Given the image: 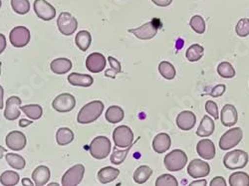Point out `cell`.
<instances>
[{
  "label": "cell",
  "instance_id": "1",
  "mask_svg": "<svg viewBox=\"0 0 249 186\" xmlns=\"http://www.w3.org/2000/svg\"><path fill=\"white\" fill-rule=\"evenodd\" d=\"M104 111V104L101 101H93L83 107L77 117V120L82 125H87L97 120Z\"/></svg>",
  "mask_w": 249,
  "mask_h": 186
},
{
  "label": "cell",
  "instance_id": "2",
  "mask_svg": "<svg viewBox=\"0 0 249 186\" xmlns=\"http://www.w3.org/2000/svg\"><path fill=\"white\" fill-rule=\"evenodd\" d=\"M249 160V155L241 150H234L227 152L223 157V164L227 169H244Z\"/></svg>",
  "mask_w": 249,
  "mask_h": 186
},
{
  "label": "cell",
  "instance_id": "3",
  "mask_svg": "<svg viewBox=\"0 0 249 186\" xmlns=\"http://www.w3.org/2000/svg\"><path fill=\"white\" fill-rule=\"evenodd\" d=\"M164 167L170 171H179L188 163V155L181 150H175L165 155L163 159Z\"/></svg>",
  "mask_w": 249,
  "mask_h": 186
},
{
  "label": "cell",
  "instance_id": "4",
  "mask_svg": "<svg viewBox=\"0 0 249 186\" xmlns=\"http://www.w3.org/2000/svg\"><path fill=\"white\" fill-rule=\"evenodd\" d=\"M111 152V141L106 136H97L90 143V153L96 159H105Z\"/></svg>",
  "mask_w": 249,
  "mask_h": 186
},
{
  "label": "cell",
  "instance_id": "5",
  "mask_svg": "<svg viewBox=\"0 0 249 186\" xmlns=\"http://www.w3.org/2000/svg\"><path fill=\"white\" fill-rule=\"evenodd\" d=\"M113 139L117 148H128L134 144V133L128 126H120L114 130Z\"/></svg>",
  "mask_w": 249,
  "mask_h": 186
},
{
  "label": "cell",
  "instance_id": "6",
  "mask_svg": "<svg viewBox=\"0 0 249 186\" xmlns=\"http://www.w3.org/2000/svg\"><path fill=\"white\" fill-rule=\"evenodd\" d=\"M243 132L240 128H233L223 134L219 139V148L222 151H228L236 146L242 140Z\"/></svg>",
  "mask_w": 249,
  "mask_h": 186
},
{
  "label": "cell",
  "instance_id": "7",
  "mask_svg": "<svg viewBox=\"0 0 249 186\" xmlns=\"http://www.w3.org/2000/svg\"><path fill=\"white\" fill-rule=\"evenodd\" d=\"M57 26L61 34H63L65 36H70L74 34V32L77 30L78 21L74 16H72L71 13L62 12L58 17Z\"/></svg>",
  "mask_w": 249,
  "mask_h": 186
},
{
  "label": "cell",
  "instance_id": "8",
  "mask_svg": "<svg viewBox=\"0 0 249 186\" xmlns=\"http://www.w3.org/2000/svg\"><path fill=\"white\" fill-rule=\"evenodd\" d=\"M85 174V167L83 164H76L69 169L62 177V185L76 186L79 185Z\"/></svg>",
  "mask_w": 249,
  "mask_h": 186
},
{
  "label": "cell",
  "instance_id": "9",
  "mask_svg": "<svg viewBox=\"0 0 249 186\" xmlns=\"http://www.w3.org/2000/svg\"><path fill=\"white\" fill-rule=\"evenodd\" d=\"M9 40L12 46L23 48L28 45L30 41V31L24 26L14 27L9 34Z\"/></svg>",
  "mask_w": 249,
  "mask_h": 186
},
{
  "label": "cell",
  "instance_id": "10",
  "mask_svg": "<svg viewBox=\"0 0 249 186\" xmlns=\"http://www.w3.org/2000/svg\"><path fill=\"white\" fill-rule=\"evenodd\" d=\"M76 106V99L74 98L73 95L64 93L57 96L53 102H52V107L55 111L58 113H69L71 112Z\"/></svg>",
  "mask_w": 249,
  "mask_h": 186
},
{
  "label": "cell",
  "instance_id": "11",
  "mask_svg": "<svg viewBox=\"0 0 249 186\" xmlns=\"http://www.w3.org/2000/svg\"><path fill=\"white\" fill-rule=\"evenodd\" d=\"M33 8L38 18L44 21H50L56 16V9L46 0H35Z\"/></svg>",
  "mask_w": 249,
  "mask_h": 186
},
{
  "label": "cell",
  "instance_id": "12",
  "mask_svg": "<svg viewBox=\"0 0 249 186\" xmlns=\"http://www.w3.org/2000/svg\"><path fill=\"white\" fill-rule=\"evenodd\" d=\"M188 173L190 176L196 179L206 177L211 173V167L206 161H202L201 159H194L189 164Z\"/></svg>",
  "mask_w": 249,
  "mask_h": 186
},
{
  "label": "cell",
  "instance_id": "13",
  "mask_svg": "<svg viewBox=\"0 0 249 186\" xmlns=\"http://www.w3.org/2000/svg\"><path fill=\"white\" fill-rule=\"evenodd\" d=\"M129 33L134 34L135 37L141 40H150L153 39L158 34V26L155 22L150 21L142 24L138 28H133L128 30Z\"/></svg>",
  "mask_w": 249,
  "mask_h": 186
},
{
  "label": "cell",
  "instance_id": "14",
  "mask_svg": "<svg viewBox=\"0 0 249 186\" xmlns=\"http://www.w3.org/2000/svg\"><path fill=\"white\" fill-rule=\"evenodd\" d=\"M5 142H6V146L11 151L19 152V151H22L26 147L27 139L23 133L13 131L7 135Z\"/></svg>",
  "mask_w": 249,
  "mask_h": 186
},
{
  "label": "cell",
  "instance_id": "15",
  "mask_svg": "<svg viewBox=\"0 0 249 186\" xmlns=\"http://www.w3.org/2000/svg\"><path fill=\"white\" fill-rule=\"evenodd\" d=\"M106 58L101 53H92L87 57L86 67L87 69L94 74L102 72L106 68Z\"/></svg>",
  "mask_w": 249,
  "mask_h": 186
},
{
  "label": "cell",
  "instance_id": "16",
  "mask_svg": "<svg viewBox=\"0 0 249 186\" xmlns=\"http://www.w3.org/2000/svg\"><path fill=\"white\" fill-rule=\"evenodd\" d=\"M21 99L16 96H12L7 100L4 110V117L6 119L15 120L20 117L19 108L21 106Z\"/></svg>",
  "mask_w": 249,
  "mask_h": 186
},
{
  "label": "cell",
  "instance_id": "17",
  "mask_svg": "<svg viewBox=\"0 0 249 186\" xmlns=\"http://www.w3.org/2000/svg\"><path fill=\"white\" fill-rule=\"evenodd\" d=\"M220 119H221V123L224 127H227V128L233 127L238 119V114H237L236 108L233 105H230V104L225 105L221 110Z\"/></svg>",
  "mask_w": 249,
  "mask_h": 186
},
{
  "label": "cell",
  "instance_id": "18",
  "mask_svg": "<svg viewBox=\"0 0 249 186\" xmlns=\"http://www.w3.org/2000/svg\"><path fill=\"white\" fill-rule=\"evenodd\" d=\"M196 122V115L191 111H183L177 117V126L181 131H191Z\"/></svg>",
  "mask_w": 249,
  "mask_h": 186
},
{
  "label": "cell",
  "instance_id": "19",
  "mask_svg": "<svg viewBox=\"0 0 249 186\" xmlns=\"http://www.w3.org/2000/svg\"><path fill=\"white\" fill-rule=\"evenodd\" d=\"M196 152L201 158L205 160H211L215 156V146L211 139L204 138L198 141Z\"/></svg>",
  "mask_w": 249,
  "mask_h": 186
},
{
  "label": "cell",
  "instance_id": "20",
  "mask_svg": "<svg viewBox=\"0 0 249 186\" xmlns=\"http://www.w3.org/2000/svg\"><path fill=\"white\" fill-rule=\"evenodd\" d=\"M171 147H172V139L168 134L161 133L157 135L154 137L153 149L157 153H160V154L164 153L165 152H168L170 150Z\"/></svg>",
  "mask_w": 249,
  "mask_h": 186
},
{
  "label": "cell",
  "instance_id": "21",
  "mask_svg": "<svg viewBox=\"0 0 249 186\" xmlns=\"http://www.w3.org/2000/svg\"><path fill=\"white\" fill-rule=\"evenodd\" d=\"M50 69L57 75L66 74L72 69V62L67 58H57L51 62Z\"/></svg>",
  "mask_w": 249,
  "mask_h": 186
},
{
  "label": "cell",
  "instance_id": "22",
  "mask_svg": "<svg viewBox=\"0 0 249 186\" xmlns=\"http://www.w3.org/2000/svg\"><path fill=\"white\" fill-rule=\"evenodd\" d=\"M68 82L72 86L77 87H84L88 88L93 85L94 79L90 75L85 74H79V73H72L68 76Z\"/></svg>",
  "mask_w": 249,
  "mask_h": 186
},
{
  "label": "cell",
  "instance_id": "23",
  "mask_svg": "<svg viewBox=\"0 0 249 186\" xmlns=\"http://www.w3.org/2000/svg\"><path fill=\"white\" fill-rule=\"evenodd\" d=\"M50 177V169L47 167H45V165H39V167L36 168V169H34V171L32 172V180L37 186L47 184Z\"/></svg>",
  "mask_w": 249,
  "mask_h": 186
},
{
  "label": "cell",
  "instance_id": "24",
  "mask_svg": "<svg viewBox=\"0 0 249 186\" xmlns=\"http://www.w3.org/2000/svg\"><path fill=\"white\" fill-rule=\"evenodd\" d=\"M215 130V123L213 118L209 116H204L199 123V127L196 130V135L200 137H207L213 134Z\"/></svg>",
  "mask_w": 249,
  "mask_h": 186
},
{
  "label": "cell",
  "instance_id": "25",
  "mask_svg": "<svg viewBox=\"0 0 249 186\" xmlns=\"http://www.w3.org/2000/svg\"><path fill=\"white\" fill-rule=\"evenodd\" d=\"M120 174V170L112 167L103 168L98 172V179L102 184H108L114 181Z\"/></svg>",
  "mask_w": 249,
  "mask_h": 186
},
{
  "label": "cell",
  "instance_id": "26",
  "mask_svg": "<svg viewBox=\"0 0 249 186\" xmlns=\"http://www.w3.org/2000/svg\"><path fill=\"white\" fill-rule=\"evenodd\" d=\"M74 133L68 128H61L56 133V141L58 146H68L74 140Z\"/></svg>",
  "mask_w": 249,
  "mask_h": 186
},
{
  "label": "cell",
  "instance_id": "27",
  "mask_svg": "<svg viewBox=\"0 0 249 186\" xmlns=\"http://www.w3.org/2000/svg\"><path fill=\"white\" fill-rule=\"evenodd\" d=\"M75 42H76L77 47L81 51H83V52L87 51L92 43V36H91L90 32L86 31V30H82V31L78 32V34L76 35V38H75Z\"/></svg>",
  "mask_w": 249,
  "mask_h": 186
},
{
  "label": "cell",
  "instance_id": "28",
  "mask_svg": "<svg viewBox=\"0 0 249 186\" xmlns=\"http://www.w3.org/2000/svg\"><path fill=\"white\" fill-rule=\"evenodd\" d=\"M124 110L119 106H111L105 114V118L110 123H118L124 119Z\"/></svg>",
  "mask_w": 249,
  "mask_h": 186
},
{
  "label": "cell",
  "instance_id": "29",
  "mask_svg": "<svg viewBox=\"0 0 249 186\" xmlns=\"http://www.w3.org/2000/svg\"><path fill=\"white\" fill-rule=\"evenodd\" d=\"M153 174V169L149 168L148 165H141L140 168L134 173V180L138 184L146 183L151 175Z\"/></svg>",
  "mask_w": 249,
  "mask_h": 186
},
{
  "label": "cell",
  "instance_id": "30",
  "mask_svg": "<svg viewBox=\"0 0 249 186\" xmlns=\"http://www.w3.org/2000/svg\"><path fill=\"white\" fill-rule=\"evenodd\" d=\"M5 158L7 163L14 169L21 170L25 168L26 165L25 159L21 155L16 154V153H7L5 155Z\"/></svg>",
  "mask_w": 249,
  "mask_h": 186
},
{
  "label": "cell",
  "instance_id": "31",
  "mask_svg": "<svg viewBox=\"0 0 249 186\" xmlns=\"http://www.w3.org/2000/svg\"><path fill=\"white\" fill-rule=\"evenodd\" d=\"M159 72L160 74L167 80H173L176 77V68L174 65L168 61H162L159 65Z\"/></svg>",
  "mask_w": 249,
  "mask_h": 186
},
{
  "label": "cell",
  "instance_id": "32",
  "mask_svg": "<svg viewBox=\"0 0 249 186\" xmlns=\"http://www.w3.org/2000/svg\"><path fill=\"white\" fill-rule=\"evenodd\" d=\"M20 109L23 113L33 120L39 119L43 115V109L39 105H27V106H20Z\"/></svg>",
  "mask_w": 249,
  "mask_h": 186
},
{
  "label": "cell",
  "instance_id": "33",
  "mask_svg": "<svg viewBox=\"0 0 249 186\" xmlns=\"http://www.w3.org/2000/svg\"><path fill=\"white\" fill-rule=\"evenodd\" d=\"M203 53H204V48L201 45L194 44L186 50L185 57L190 62H196L202 58Z\"/></svg>",
  "mask_w": 249,
  "mask_h": 186
},
{
  "label": "cell",
  "instance_id": "34",
  "mask_svg": "<svg viewBox=\"0 0 249 186\" xmlns=\"http://www.w3.org/2000/svg\"><path fill=\"white\" fill-rule=\"evenodd\" d=\"M230 184L231 186H248L249 175L246 172L242 171L233 172L230 177Z\"/></svg>",
  "mask_w": 249,
  "mask_h": 186
},
{
  "label": "cell",
  "instance_id": "35",
  "mask_svg": "<svg viewBox=\"0 0 249 186\" xmlns=\"http://www.w3.org/2000/svg\"><path fill=\"white\" fill-rule=\"evenodd\" d=\"M217 73L220 77L225 79H231L235 77V70L230 62H221L217 66Z\"/></svg>",
  "mask_w": 249,
  "mask_h": 186
},
{
  "label": "cell",
  "instance_id": "36",
  "mask_svg": "<svg viewBox=\"0 0 249 186\" xmlns=\"http://www.w3.org/2000/svg\"><path fill=\"white\" fill-rule=\"evenodd\" d=\"M19 179H20V176L17 172L13 170H6L1 174V176H0V183L6 186L7 185L14 186L18 184Z\"/></svg>",
  "mask_w": 249,
  "mask_h": 186
},
{
  "label": "cell",
  "instance_id": "37",
  "mask_svg": "<svg viewBox=\"0 0 249 186\" xmlns=\"http://www.w3.org/2000/svg\"><path fill=\"white\" fill-rule=\"evenodd\" d=\"M11 7L15 13L25 15L30 10L29 0H11Z\"/></svg>",
  "mask_w": 249,
  "mask_h": 186
},
{
  "label": "cell",
  "instance_id": "38",
  "mask_svg": "<svg viewBox=\"0 0 249 186\" xmlns=\"http://www.w3.org/2000/svg\"><path fill=\"white\" fill-rule=\"evenodd\" d=\"M132 147H133V144H131L130 147L126 148V150H121V151L117 150V147H115L114 152L111 155V162L113 164H116V165H119V164L123 163L124 161V159H126V157H127L130 150L132 149Z\"/></svg>",
  "mask_w": 249,
  "mask_h": 186
},
{
  "label": "cell",
  "instance_id": "39",
  "mask_svg": "<svg viewBox=\"0 0 249 186\" xmlns=\"http://www.w3.org/2000/svg\"><path fill=\"white\" fill-rule=\"evenodd\" d=\"M108 61H109V64H110V69L106 70L105 77L114 79V78H116L117 74H120L122 72L121 63L116 58H114L112 56L108 57Z\"/></svg>",
  "mask_w": 249,
  "mask_h": 186
},
{
  "label": "cell",
  "instance_id": "40",
  "mask_svg": "<svg viewBox=\"0 0 249 186\" xmlns=\"http://www.w3.org/2000/svg\"><path fill=\"white\" fill-rule=\"evenodd\" d=\"M190 26L197 34H203L205 32V21L200 15H195L192 17Z\"/></svg>",
  "mask_w": 249,
  "mask_h": 186
},
{
  "label": "cell",
  "instance_id": "41",
  "mask_svg": "<svg viewBox=\"0 0 249 186\" xmlns=\"http://www.w3.org/2000/svg\"><path fill=\"white\" fill-rule=\"evenodd\" d=\"M157 186H178V179L171 174H162L156 180Z\"/></svg>",
  "mask_w": 249,
  "mask_h": 186
},
{
  "label": "cell",
  "instance_id": "42",
  "mask_svg": "<svg viewBox=\"0 0 249 186\" xmlns=\"http://www.w3.org/2000/svg\"><path fill=\"white\" fill-rule=\"evenodd\" d=\"M235 32L239 37H246L249 35V19L241 18L236 24Z\"/></svg>",
  "mask_w": 249,
  "mask_h": 186
},
{
  "label": "cell",
  "instance_id": "43",
  "mask_svg": "<svg viewBox=\"0 0 249 186\" xmlns=\"http://www.w3.org/2000/svg\"><path fill=\"white\" fill-rule=\"evenodd\" d=\"M205 111L207 114H210L214 119H217L219 118L218 115V107L216 105V102L213 101H207L205 104Z\"/></svg>",
  "mask_w": 249,
  "mask_h": 186
},
{
  "label": "cell",
  "instance_id": "44",
  "mask_svg": "<svg viewBox=\"0 0 249 186\" xmlns=\"http://www.w3.org/2000/svg\"><path fill=\"white\" fill-rule=\"evenodd\" d=\"M225 91H226V86L223 84H219L212 90V92L210 93V96L213 98H218V97H221L225 93Z\"/></svg>",
  "mask_w": 249,
  "mask_h": 186
},
{
  "label": "cell",
  "instance_id": "45",
  "mask_svg": "<svg viewBox=\"0 0 249 186\" xmlns=\"http://www.w3.org/2000/svg\"><path fill=\"white\" fill-rule=\"evenodd\" d=\"M210 185L211 186H225L226 185V181H225V179L222 176H216V177H214L211 181Z\"/></svg>",
  "mask_w": 249,
  "mask_h": 186
},
{
  "label": "cell",
  "instance_id": "46",
  "mask_svg": "<svg viewBox=\"0 0 249 186\" xmlns=\"http://www.w3.org/2000/svg\"><path fill=\"white\" fill-rule=\"evenodd\" d=\"M154 4L160 7H168L169 5L172 4L173 0H152Z\"/></svg>",
  "mask_w": 249,
  "mask_h": 186
},
{
  "label": "cell",
  "instance_id": "47",
  "mask_svg": "<svg viewBox=\"0 0 249 186\" xmlns=\"http://www.w3.org/2000/svg\"><path fill=\"white\" fill-rule=\"evenodd\" d=\"M6 48V39L3 34H0V54H2Z\"/></svg>",
  "mask_w": 249,
  "mask_h": 186
},
{
  "label": "cell",
  "instance_id": "48",
  "mask_svg": "<svg viewBox=\"0 0 249 186\" xmlns=\"http://www.w3.org/2000/svg\"><path fill=\"white\" fill-rule=\"evenodd\" d=\"M190 185L191 186H206L207 185V181L205 179H199V180L193 181Z\"/></svg>",
  "mask_w": 249,
  "mask_h": 186
},
{
  "label": "cell",
  "instance_id": "49",
  "mask_svg": "<svg viewBox=\"0 0 249 186\" xmlns=\"http://www.w3.org/2000/svg\"><path fill=\"white\" fill-rule=\"evenodd\" d=\"M32 123H33V121L22 118V119H20V121H19V127L20 128H26V127L32 125Z\"/></svg>",
  "mask_w": 249,
  "mask_h": 186
},
{
  "label": "cell",
  "instance_id": "50",
  "mask_svg": "<svg viewBox=\"0 0 249 186\" xmlns=\"http://www.w3.org/2000/svg\"><path fill=\"white\" fill-rule=\"evenodd\" d=\"M3 96H4V90L2 86L0 85V110H2L3 108Z\"/></svg>",
  "mask_w": 249,
  "mask_h": 186
},
{
  "label": "cell",
  "instance_id": "51",
  "mask_svg": "<svg viewBox=\"0 0 249 186\" xmlns=\"http://www.w3.org/2000/svg\"><path fill=\"white\" fill-rule=\"evenodd\" d=\"M35 183H33L30 179H28V178H23L22 179V185H28V186H32V185H34Z\"/></svg>",
  "mask_w": 249,
  "mask_h": 186
},
{
  "label": "cell",
  "instance_id": "52",
  "mask_svg": "<svg viewBox=\"0 0 249 186\" xmlns=\"http://www.w3.org/2000/svg\"><path fill=\"white\" fill-rule=\"evenodd\" d=\"M4 153H6V150H5L3 147L0 146V159H1V158L3 157V154H4Z\"/></svg>",
  "mask_w": 249,
  "mask_h": 186
},
{
  "label": "cell",
  "instance_id": "53",
  "mask_svg": "<svg viewBox=\"0 0 249 186\" xmlns=\"http://www.w3.org/2000/svg\"><path fill=\"white\" fill-rule=\"evenodd\" d=\"M49 185H52V186H56V185H59L58 183H55V182H53V183H50Z\"/></svg>",
  "mask_w": 249,
  "mask_h": 186
},
{
  "label": "cell",
  "instance_id": "54",
  "mask_svg": "<svg viewBox=\"0 0 249 186\" xmlns=\"http://www.w3.org/2000/svg\"><path fill=\"white\" fill-rule=\"evenodd\" d=\"M0 75H1V63H0Z\"/></svg>",
  "mask_w": 249,
  "mask_h": 186
},
{
  "label": "cell",
  "instance_id": "55",
  "mask_svg": "<svg viewBox=\"0 0 249 186\" xmlns=\"http://www.w3.org/2000/svg\"><path fill=\"white\" fill-rule=\"evenodd\" d=\"M1 5H2V2H1V0H0V8H1Z\"/></svg>",
  "mask_w": 249,
  "mask_h": 186
}]
</instances>
